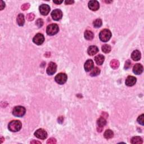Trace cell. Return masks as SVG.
Returning <instances> with one entry per match:
<instances>
[{
	"instance_id": "obj_7",
	"label": "cell",
	"mask_w": 144,
	"mask_h": 144,
	"mask_svg": "<svg viewBox=\"0 0 144 144\" xmlns=\"http://www.w3.org/2000/svg\"><path fill=\"white\" fill-rule=\"evenodd\" d=\"M57 70V65L56 64H55L54 62H51L49 64V66H48L47 68V73L48 75L52 76L56 73Z\"/></svg>"
},
{
	"instance_id": "obj_34",
	"label": "cell",
	"mask_w": 144,
	"mask_h": 144,
	"mask_svg": "<svg viewBox=\"0 0 144 144\" xmlns=\"http://www.w3.org/2000/svg\"><path fill=\"white\" fill-rule=\"evenodd\" d=\"M101 117H103V118H106L108 117V114L106 113H105V112H103L102 113V115H101Z\"/></svg>"
},
{
	"instance_id": "obj_9",
	"label": "cell",
	"mask_w": 144,
	"mask_h": 144,
	"mask_svg": "<svg viewBox=\"0 0 144 144\" xmlns=\"http://www.w3.org/2000/svg\"><path fill=\"white\" fill-rule=\"evenodd\" d=\"M45 37L44 35L41 33H38L36 34L33 39V42L37 45H42L44 42Z\"/></svg>"
},
{
	"instance_id": "obj_1",
	"label": "cell",
	"mask_w": 144,
	"mask_h": 144,
	"mask_svg": "<svg viewBox=\"0 0 144 144\" xmlns=\"http://www.w3.org/2000/svg\"><path fill=\"white\" fill-rule=\"evenodd\" d=\"M21 122L19 121H13L10 122L9 124L8 128L9 129L11 132H16L20 131L21 128Z\"/></svg>"
},
{
	"instance_id": "obj_16",
	"label": "cell",
	"mask_w": 144,
	"mask_h": 144,
	"mask_svg": "<svg viewBox=\"0 0 144 144\" xmlns=\"http://www.w3.org/2000/svg\"><path fill=\"white\" fill-rule=\"evenodd\" d=\"M131 58L134 61H138L141 59V52L138 50H135L131 54Z\"/></svg>"
},
{
	"instance_id": "obj_24",
	"label": "cell",
	"mask_w": 144,
	"mask_h": 144,
	"mask_svg": "<svg viewBox=\"0 0 144 144\" xmlns=\"http://www.w3.org/2000/svg\"><path fill=\"white\" fill-rule=\"evenodd\" d=\"M100 73V69L99 68H97V67H95V68L93 69L92 71L91 72L90 76L92 77H95L99 75Z\"/></svg>"
},
{
	"instance_id": "obj_18",
	"label": "cell",
	"mask_w": 144,
	"mask_h": 144,
	"mask_svg": "<svg viewBox=\"0 0 144 144\" xmlns=\"http://www.w3.org/2000/svg\"><path fill=\"white\" fill-rule=\"evenodd\" d=\"M16 21H17L18 24L19 26H23L24 24L25 23V20H24V16L23 14H19L18 17L17 19H16Z\"/></svg>"
},
{
	"instance_id": "obj_30",
	"label": "cell",
	"mask_w": 144,
	"mask_h": 144,
	"mask_svg": "<svg viewBox=\"0 0 144 144\" xmlns=\"http://www.w3.org/2000/svg\"><path fill=\"white\" fill-rule=\"evenodd\" d=\"M56 143V140L54 138H50L47 141V143L48 144H55Z\"/></svg>"
},
{
	"instance_id": "obj_38",
	"label": "cell",
	"mask_w": 144,
	"mask_h": 144,
	"mask_svg": "<svg viewBox=\"0 0 144 144\" xmlns=\"http://www.w3.org/2000/svg\"><path fill=\"white\" fill-rule=\"evenodd\" d=\"M3 139H4V138H3V137H1V143H2V140H3Z\"/></svg>"
},
{
	"instance_id": "obj_23",
	"label": "cell",
	"mask_w": 144,
	"mask_h": 144,
	"mask_svg": "<svg viewBox=\"0 0 144 144\" xmlns=\"http://www.w3.org/2000/svg\"><path fill=\"white\" fill-rule=\"evenodd\" d=\"M110 66L112 67L113 69H117L118 68V67L119 66V62L117 60H113L111 61H110Z\"/></svg>"
},
{
	"instance_id": "obj_29",
	"label": "cell",
	"mask_w": 144,
	"mask_h": 144,
	"mask_svg": "<svg viewBox=\"0 0 144 144\" xmlns=\"http://www.w3.org/2000/svg\"><path fill=\"white\" fill-rule=\"evenodd\" d=\"M143 114L141 115L140 116H139L138 118H137V122L139 124H141V125L143 126Z\"/></svg>"
},
{
	"instance_id": "obj_10",
	"label": "cell",
	"mask_w": 144,
	"mask_h": 144,
	"mask_svg": "<svg viewBox=\"0 0 144 144\" xmlns=\"http://www.w3.org/2000/svg\"><path fill=\"white\" fill-rule=\"evenodd\" d=\"M39 10L41 14L42 15H47L50 11V8L48 5L42 4L40 6Z\"/></svg>"
},
{
	"instance_id": "obj_32",
	"label": "cell",
	"mask_w": 144,
	"mask_h": 144,
	"mask_svg": "<svg viewBox=\"0 0 144 144\" xmlns=\"http://www.w3.org/2000/svg\"><path fill=\"white\" fill-rule=\"evenodd\" d=\"M131 62L130 61V60H127L125 63V64H124V69H128L129 68V67L131 66Z\"/></svg>"
},
{
	"instance_id": "obj_26",
	"label": "cell",
	"mask_w": 144,
	"mask_h": 144,
	"mask_svg": "<svg viewBox=\"0 0 144 144\" xmlns=\"http://www.w3.org/2000/svg\"><path fill=\"white\" fill-rule=\"evenodd\" d=\"M111 47H110V46L108 45H103L102 46V52H104V53H109L111 51Z\"/></svg>"
},
{
	"instance_id": "obj_37",
	"label": "cell",
	"mask_w": 144,
	"mask_h": 144,
	"mask_svg": "<svg viewBox=\"0 0 144 144\" xmlns=\"http://www.w3.org/2000/svg\"><path fill=\"white\" fill-rule=\"evenodd\" d=\"M53 2H54L55 4H57V5H59V4H61L63 1H54Z\"/></svg>"
},
{
	"instance_id": "obj_22",
	"label": "cell",
	"mask_w": 144,
	"mask_h": 144,
	"mask_svg": "<svg viewBox=\"0 0 144 144\" xmlns=\"http://www.w3.org/2000/svg\"><path fill=\"white\" fill-rule=\"evenodd\" d=\"M93 37H94V35L91 31L86 30L85 32V38L87 40H92Z\"/></svg>"
},
{
	"instance_id": "obj_28",
	"label": "cell",
	"mask_w": 144,
	"mask_h": 144,
	"mask_svg": "<svg viewBox=\"0 0 144 144\" xmlns=\"http://www.w3.org/2000/svg\"><path fill=\"white\" fill-rule=\"evenodd\" d=\"M36 25H37V27L38 28L42 27V25H44V21H43L42 19H39L36 21Z\"/></svg>"
},
{
	"instance_id": "obj_17",
	"label": "cell",
	"mask_w": 144,
	"mask_h": 144,
	"mask_svg": "<svg viewBox=\"0 0 144 144\" xmlns=\"http://www.w3.org/2000/svg\"><path fill=\"white\" fill-rule=\"evenodd\" d=\"M105 60V57L104 56V55L99 54L97 55L96 56H95V61L97 65H102L103 63H104Z\"/></svg>"
},
{
	"instance_id": "obj_27",
	"label": "cell",
	"mask_w": 144,
	"mask_h": 144,
	"mask_svg": "<svg viewBox=\"0 0 144 144\" xmlns=\"http://www.w3.org/2000/svg\"><path fill=\"white\" fill-rule=\"evenodd\" d=\"M35 18V15L33 13H29L27 14V19L29 21H32L33 20H34V19Z\"/></svg>"
},
{
	"instance_id": "obj_33",
	"label": "cell",
	"mask_w": 144,
	"mask_h": 144,
	"mask_svg": "<svg viewBox=\"0 0 144 144\" xmlns=\"http://www.w3.org/2000/svg\"><path fill=\"white\" fill-rule=\"evenodd\" d=\"M5 7V2L2 1H1V10H2Z\"/></svg>"
},
{
	"instance_id": "obj_6",
	"label": "cell",
	"mask_w": 144,
	"mask_h": 144,
	"mask_svg": "<svg viewBox=\"0 0 144 144\" xmlns=\"http://www.w3.org/2000/svg\"><path fill=\"white\" fill-rule=\"evenodd\" d=\"M34 136L36 137L40 138L41 140H45V139L47 138V133L45 129L40 128L37 129V130L35 132Z\"/></svg>"
},
{
	"instance_id": "obj_14",
	"label": "cell",
	"mask_w": 144,
	"mask_h": 144,
	"mask_svg": "<svg viewBox=\"0 0 144 144\" xmlns=\"http://www.w3.org/2000/svg\"><path fill=\"white\" fill-rule=\"evenodd\" d=\"M93 65H94V64H93V61L92 60L90 59L86 61L85 64V66H84L86 71L88 72L92 70V68H93Z\"/></svg>"
},
{
	"instance_id": "obj_31",
	"label": "cell",
	"mask_w": 144,
	"mask_h": 144,
	"mask_svg": "<svg viewBox=\"0 0 144 144\" xmlns=\"http://www.w3.org/2000/svg\"><path fill=\"white\" fill-rule=\"evenodd\" d=\"M29 8H30L29 4H25L21 6V8L22 10L25 11V10H28Z\"/></svg>"
},
{
	"instance_id": "obj_15",
	"label": "cell",
	"mask_w": 144,
	"mask_h": 144,
	"mask_svg": "<svg viewBox=\"0 0 144 144\" xmlns=\"http://www.w3.org/2000/svg\"><path fill=\"white\" fill-rule=\"evenodd\" d=\"M99 52V49L96 46H91L87 50L88 54L90 56H93V55L96 54Z\"/></svg>"
},
{
	"instance_id": "obj_3",
	"label": "cell",
	"mask_w": 144,
	"mask_h": 144,
	"mask_svg": "<svg viewBox=\"0 0 144 144\" xmlns=\"http://www.w3.org/2000/svg\"><path fill=\"white\" fill-rule=\"evenodd\" d=\"M26 109L24 107L18 106H15L13 110V114L17 117H22L25 114Z\"/></svg>"
},
{
	"instance_id": "obj_19",
	"label": "cell",
	"mask_w": 144,
	"mask_h": 144,
	"mask_svg": "<svg viewBox=\"0 0 144 144\" xmlns=\"http://www.w3.org/2000/svg\"><path fill=\"white\" fill-rule=\"evenodd\" d=\"M97 124L98 126V127L99 128H102L106 124V121L104 118L100 117L99 119H98L97 121Z\"/></svg>"
},
{
	"instance_id": "obj_36",
	"label": "cell",
	"mask_w": 144,
	"mask_h": 144,
	"mask_svg": "<svg viewBox=\"0 0 144 144\" xmlns=\"http://www.w3.org/2000/svg\"><path fill=\"white\" fill-rule=\"evenodd\" d=\"M30 143H40V144H41V142H40V141H38L33 140L32 141H31Z\"/></svg>"
},
{
	"instance_id": "obj_13",
	"label": "cell",
	"mask_w": 144,
	"mask_h": 144,
	"mask_svg": "<svg viewBox=\"0 0 144 144\" xmlns=\"http://www.w3.org/2000/svg\"><path fill=\"white\" fill-rule=\"evenodd\" d=\"M136 78L133 76H128L126 80V85L128 87L133 86L136 83Z\"/></svg>"
},
{
	"instance_id": "obj_5",
	"label": "cell",
	"mask_w": 144,
	"mask_h": 144,
	"mask_svg": "<svg viewBox=\"0 0 144 144\" xmlns=\"http://www.w3.org/2000/svg\"><path fill=\"white\" fill-rule=\"evenodd\" d=\"M67 79H68V77L66 74L63 73L58 74L55 78V81L59 85H63L66 82Z\"/></svg>"
},
{
	"instance_id": "obj_11",
	"label": "cell",
	"mask_w": 144,
	"mask_h": 144,
	"mask_svg": "<svg viewBox=\"0 0 144 144\" xmlns=\"http://www.w3.org/2000/svg\"><path fill=\"white\" fill-rule=\"evenodd\" d=\"M88 8L92 11H97L100 8V4L98 1L92 0L88 2Z\"/></svg>"
},
{
	"instance_id": "obj_35",
	"label": "cell",
	"mask_w": 144,
	"mask_h": 144,
	"mask_svg": "<svg viewBox=\"0 0 144 144\" xmlns=\"http://www.w3.org/2000/svg\"><path fill=\"white\" fill-rule=\"evenodd\" d=\"M74 1H65V3L66 5H71L74 3Z\"/></svg>"
},
{
	"instance_id": "obj_12",
	"label": "cell",
	"mask_w": 144,
	"mask_h": 144,
	"mask_svg": "<svg viewBox=\"0 0 144 144\" xmlns=\"http://www.w3.org/2000/svg\"><path fill=\"white\" fill-rule=\"evenodd\" d=\"M133 71L136 75H140L143 72V66L140 64H136L133 68Z\"/></svg>"
},
{
	"instance_id": "obj_2",
	"label": "cell",
	"mask_w": 144,
	"mask_h": 144,
	"mask_svg": "<svg viewBox=\"0 0 144 144\" xmlns=\"http://www.w3.org/2000/svg\"><path fill=\"white\" fill-rule=\"evenodd\" d=\"M112 33L109 29H104L101 31L99 34L100 40L102 42H106L111 38Z\"/></svg>"
},
{
	"instance_id": "obj_25",
	"label": "cell",
	"mask_w": 144,
	"mask_h": 144,
	"mask_svg": "<svg viewBox=\"0 0 144 144\" xmlns=\"http://www.w3.org/2000/svg\"><path fill=\"white\" fill-rule=\"evenodd\" d=\"M93 26H94L95 28H100L102 26V20H101L100 19H97L96 20H95L94 21H93Z\"/></svg>"
},
{
	"instance_id": "obj_20",
	"label": "cell",
	"mask_w": 144,
	"mask_h": 144,
	"mask_svg": "<svg viewBox=\"0 0 144 144\" xmlns=\"http://www.w3.org/2000/svg\"><path fill=\"white\" fill-rule=\"evenodd\" d=\"M143 141L141 137L139 136H135L132 138L131 140V143L133 144H141L142 143Z\"/></svg>"
},
{
	"instance_id": "obj_8",
	"label": "cell",
	"mask_w": 144,
	"mask_h": 144,
	"mask_svg": "<svg viewBox=\"0 0 144 144\" xmlns=\"http://www.w3.org/2000/svg\"><path fill=\"white\" fill-rule=\"evenodd\" d=\"M51 16L53 20L58 21L62 18L63 13L60 9H55L51 13Z\"/></svg>"
},
{
	"instance_id": "obj_21",
	"label": "cell",
	"mask_w": 144,
	"mask_h": 144,
	"mask_svg": "<svg viewBox=\"0 0 144 144\" xmlns=\"http://www.w3.org/2000/svg\"><path fill=\"white\" fill-rule=\"evenodd\" d=\"M104 137L106 139H110L112 138L114 136V133L112 130L110 129H107V130L105 132L104 134Z\"/></svg>"
},
{
	"instance_id": "obj_4",
	"label": "cell",
	"mask_w": 144,
	"mask_h": 144,
	"mask_svg": "<svg viewBox=\"0 0 144 144\" xmlns=\"http://www.w3.org/2000/svg\"><path fill=\"white\" fill-rule=\"evenodd\" d=\"M59 30L58 25L56 24H52L47 26L46 32L47 34L49 35H54L57 34Z\"/></svg>"
}]
</instances>
